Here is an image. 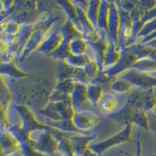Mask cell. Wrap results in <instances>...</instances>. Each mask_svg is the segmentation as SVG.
Listing matches in <instances>:
<instances>
[{
  "instance_id": "2",
  "label": "cell",
  "mask_w": 156,
  "mask_h": 156,
  "mask_svg": "<svg viewBox=\"0 0 156 156\" xmlns=\"http://www.w3.org/2000/svg\"><path fill=\"white\" fill-rule=\"evenodd\" d=\"M99 103L100 108L105 114L114 113L118 109L119 105L118 98L115 94L110 93L103 94Z\"/></svg>"
},
{
  "instance_id": "3",
  "label": "cell",
  "mask_w": 156,
  "mask_h": 156,
  "mask_svg": "<svg viewBox=\"0 0 156 156\" xmlns=\"http://www.w3.org/2000/svg\"><path fill=\"white\" fill-rule=\"evenodd\" d=\"M129 133H130V126L129 125L122 133H119L117 136H113L112 138L106 140L105 142L101 143V144L91 146V148H94V151H98V152H102L104 151V149L106 148L107 146L109 147V146L115 144V143H116V142L123 141V140H128L129 138Z\"/></svg>"
},
{
  "instance_id": "5",
  "label": "cell",
  "mask_w": 156,
  "mask_h": 156,
  "mask_svg": "<svg viewBox=\"0 0 156 156\" xmlns=\"http://www.w3.org/2000/svg\"><path fill=\"white\" fill-rule=\"evenodd\" d=\"M86 49V43L80 38L74 39L69 44V51L75 55V56L83 55V51Z\"/></svg>"
},
{
  "instance_id": "6",
  "label": "cell",
  "mask_w": 156,
  "mask_h": 156,
  "mask_svg": "<svg viewBox=\"0 0 156 156\" xmlns=\"http://www.w3.org/2000/svg\"><path fill=\"white\" fill-rule=\"evenodd\" d=\"M133 84L128 80L121 79V80H117L115 83H113V84L112 85V89L116 92L124 93L127 92L128 90H130L133 87Z\"/></svg>"
},
{
  "instance_id": "4",
  "label": "cell",
  "mask_w": 156,
  "mask_h": 156,
  "mask_svg": "<svg viewBox=\"0 0 156 156\" xmlns=\"http://www.w3.org/2000/svg\"><path fill=\"white\" fill-rule=\"evenodd\" d=\"M102 96V88L99 85L92 84V85L88 86V87H87V98L94 105L100 101Z\"/></svg>"
},
{
  "instance_id": "1",
  "label": "cell",
  "mask_w": 156,
  "mask_h": 156,
  "mask_svg": "<svg viewBox=\"0 0 156 156\" xmlns=\"http://www.w3.org/2000/svg\"><path fill=\"white\" fill-rule=\"evenodd\" d=\"M73 121L76 127L87 129L96 126L99 122V118L91 112H80L74 115Z\"/></svg>"
}]
</instances>
